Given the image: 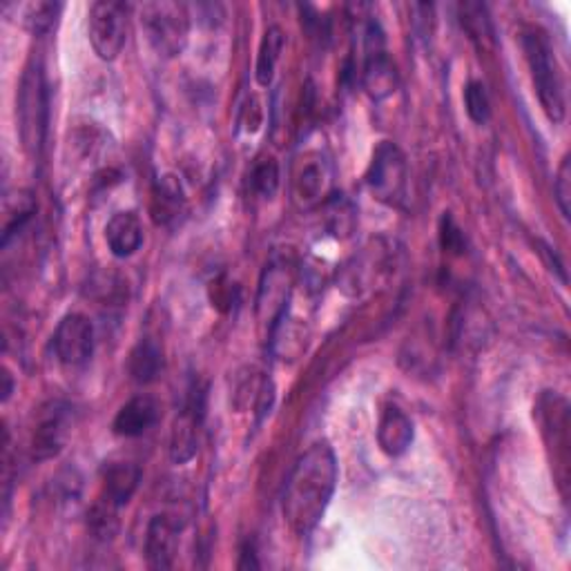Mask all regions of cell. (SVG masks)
<instances>
[{
  "label": "cell",
  "instance_id": "cell-24",
  "mask_svg": "<svg viewBox=\"0 0 571 571\" xmlns=\"http://www.w3.org/2000/svg\"><path fill=\"white\" fill-rule=\"evenodd\" d=\"M465 107L475 126H484L492 116V101H488L486 88L480 80H469L465 90Z\"/></svg>",
  "mask_w": 571,
  "mask_h": 571
},
{
  "label": "cell",
  "instance_id": "cell-9",
  "mask_svg": "<svg viewBox=\"0 0 571 571\" xmlns=\"http://www.w3.org/2000/svg\"><path fill=\"white\" fill-rule=\"evenodd\" d=\"M72 429V406L65 402H50L36 422L31 435V456L50 460L63 452Z\"/></svg>",
  "mask_w": 571,
  "mask_h": 571
},
{
  "label": "cell",
  "instance_id": "cell-18",
  "mask_svg": "<svg viewBox=\"0 0 571 571\" xmlns=\"http://www.w3.org/2000/svg\"><path fill=\"white\" fill-rule=\"evenodd\" d=\"M128 371L137 384H150L163 373V351L152 338L141 340L132 348L128 359Z\"/></svg>",
  "mask_w": 571,
  "mask_h": 571
},
{
  "label": "cell",
  "instance_id": "cell-6",
  "mask_svg": "<svg viewBox=\"0 0 571 571\" xmlns=\"http://www.w3.org/2000/svg\"><path fill=\"white\" fill-rule=\"evenodd\" d=\"M538 420L543 437L551 452L554 475L560 488V496L567 503L569 488V404L558 393H545L538 402Z\"/></svg>",
  "mask_w": 571,
  "mask_h": 571
},
{
  "label": "cell",
  "instance_id": "cell-8",
  "mask_svg": "<svg viewBox=\"0 0 571 571\" xmlns=\"http://www.w3.org/2000/svg\"><path fill=\"white\" fill-rule=\"evenodd\" d=\"M128 12L120 3L101 0L90 10V43L101 61H114L126 48Z\"/></svg>",
  "mask_w": 571,
  "mask_h": 571
},
{
  "label": "cell",
  "instance_id": "cell-2",
  "mask_svg": "<svg viewBox=\"0 0 571 571\" xmlns=\"http://www.w3.org/2000/svg\"><path fill=\"white\" fill-rule=\"evenodd\" d=\"M522 50L532 74V84L538 94L541 107L551 124H560L567 112L564 99V80L556 61V52L549 38L541 29H529L522 34Z\"/></svg>",
  "mask_w": 571,
  "mask_h": 571
},
{
  "label": "cell",
  "instance_id": "cell-12",
  "mask_svg": "<svg viewBox=\"0 0 571 571\" xmlns=\"http://www.w3.org/2000/svg\"><path fill=\"white\" fill-rule=\"evenodd\" d=\"M201 409H203L201 395L194 391L188 397L181 414L177 416L173 433H170V458L175 465H186L196 456L199 424H201V416H203Z\"/></svg>",
  "mask_w": 571,
  "mask_h": 571
},
{
  "label": "cell",
  "instance_id": "cell-7",
  "mask_svg": "<svg viewBox=\"0 0 571 571\" xmlns=\"http://www.w3.org/2000/svg\"><path fill=\"white\" fill-rule=\"evenodd\" d=\"M406 183H409V173H406L402 150L391 141H382L373 152L369 170H366V186L386 206H402L406 199Z\"/></svg>",
  "mask_w": 571,
  "mask_h": 571
},
{
  "label": "cell",
  "instance_id": "cell-17",
  "mask_svg": "<svg viewBox=\"0 0 571 571\" xmlns=\"http://www.w3.org/2000/svg\"><path fill=\"white\" fill-rule=\"evenodd\" d=\"M378 442L382 452L391 458H399L409 452V446L414 442V424L409 418H406L404 411L397 409V406H386L382 411L378 424Z\"/></svg>",
  "mask_w": 571,
  "mask_h": 571
},
{
  "label": "cell",
  "instance_id": "cell-16",
  "mask_svg": "<svg viewBox=\"0 0 571 571\" xmlns=\"http://www.w3.org/2000/svg\"><path fill=\"white\" fill-rule=\"evenodd\" d=\"M139 482H141V469L135 462H126V460L110 462L103 469L101 498L116 505L118 509L126 507L137 494Z\"/></svg>",
  "mask_w": 571,
  "mask_h": 571
},
{
  "label": "cell",
  "instance_id": "cell-22",
  "mask_svg": "<svg viewBox=\"0 0 571 571\" xmlns=\"http://www.w3.org/2000/svg\"><path fill=\"white\" fill-rule=\"evenodd\" d=\"M90 534L99 541H112L118 532V507L99 498L88 513Z\"/></svg>",
  "mask_w": 571,
  "mask_h": 571
},
{
  "label": "cell",
  "instance_id": "cell-15",
  "mask_svg": "<svg viewBox=\"0 0 571 571\" xmlns=\"http://www.w3.org/2000/svg\"><path fill=\"white\" fill-rule=\"evenodd\" d=\"M105 241L114 257L128 259L143 243V224L137 213H116L105 226Z\"/></svg>",
  "mask_w": 571,
  "mask_h": 571
},
{
  "label": "cell",
  "instance_id": "cell-23",
  "mask_svg": "<svg viewBox=\"0 0 571 571\" xmlns=\"http://www.w3.org/2000/svg\"><path fill=\"white\" fill-rule=\"evenodd\" d=\"M61 10H63L61 3H31L25 8L23 21L31 34L40 36V34L52 31V27L59 21Z\"/></svg>",
  "mask_w": 571,
  "mask_h": 571
},
{
  "label": "cell",
  "instance_id": "cell-1",
  "mask_svg": "<svg viewBox=\"0 0 571 571\" xmlns=\"http://www.w3.org/2000/svg\"><path fill=\"white\" fill-rule=\"evenodd\" d=\"M338 458L329 442H317L295 462L286 480L281 511L295 534L308 536L323 518L335 486H338Z\"/></svg>",
  "mask_w": 571,
  "mask_h": 571
},
{
  "label": "cell",
  "instance_id": "cell-25",
  "mask_svg": "<svg viewBox=\"0 0 571 571\" xmlns=\"http://www.w3.org/2000/svg\"><path fill=\"white\" fill-rule=\"evenodd\" d=\"M251 188L264 199L275 196L279 188V166L275 163V158H259L255 163V168L251 173Z\"/></svg>",
  "mask_w": 571,
  "mask_h": 571
},
{
  "label": "cell",
  "instance_id": "cell-5",
  "mask_svg": "<svg viewBox=\"0 0 571 571\" xmlns=\"http://www.w3.org/2000/svg\"><path fill=\"white\" fill-rule=\"evenodd\" d=\"M361 86L373 101L389 99L399 84L397 67L384 48V34L376 21H369L361 29Z\"/></svg>",
  "mask_w": 571,
  "mask_h": 571
},
{
  "label": "cell",
  "instance_id": "cell-4",
  "mask_svg": "<svg viewBox=\"0 0 571 571\" xmlns=\"http://www.w3.org/2000/svg\"><path fill=\"white\" fill-rule=\"evenodd\" d=\"M139 18L148 43L158 56L175 59L186 50L190 34V14L186 5L156 0L141 8Z\"/></svg>",
  "mask_w": 571,
  "mask_h": 571
},
{
  "label": "cell",
  "instance_id": "cell-20",
  "mask_svg": "<svg viewBox=\"0 0 571 571\" xmlns=\"http://www.w3.org/2000/svg\"><path fill=\"white\" fill-rule=\"evenodd\" d=\"M283 31L279 27H268L264 38H262V46H259V54H257V67H255V76H257V84L262 88H268L275 78V69L277 63L281 59L283 52Z\"/></svg>",
  "mask_w": 571,
  "mask_h": 571
},
{
  "label": "cell",
  "instance_id": "cell-11",
  "mask_svg": "<svg viewBox=\"0 0 571 571\" xmlns=\"http://www.w3.org/2000/svg\"><path fill=\"white\" fill-rule=\"evenodd\" d=\"M179 532V522L168 513H158L150 520L145 532V560L152 569H170L175 564Z\"/></svg>",
  "mask_w": 571,
  "mask_h": 571
},
{
  "label": "cell",
  "instance_id": "cell-3",
  "mask_svg": "<svg viewBox=\"0 0 571 571\" xmlns=\"http://www.w3.org/2000/svg\"><path fill=\"white\" fill-rule=\"evenodd\" d=\"M18 130L25 150L38 156L46 145L50 126V86L40 61H31L21 78L18 90Z\"/></svg>",
  "mask_w": 571,
  "mask_h": 571
},
{
  "label": "cell",
  "instance_id": "cell-10",
  "mask_svg": "<svg viewBox=\"0 0 571 571\" xmlns=\"http://www.w3.org/2000/svg\"><path fill=\"white\" fill-rule=\"evenodd\" d=\"M52 344L61 364L84 366L94 353V326L86 315L69 313L59 321Z\"/></svg>",
  "mask_w": 571,
  "mask_h": 571
},
{
  "label": "cell",
  "instance_id": "cell-28",
  "mask_svg": "<svg viewBox=\"0 0 571 571\" xmlns=\"http://www.w3.org/2000/svg\"><path fill=\"white\" fill-rule=\"evenodd\" d=\"M3 380H5V391H3V399H10V395H12V376H10V371H5V373H3Z\"/></svg>",
  "mask_w": 571,
  "mask_h": 571
},
{
  "label": "cell",
  "instance_id": "cell-27",
  "mask_svg": "<svg viewBox=\"0 0 571 571\" xmlns=\"http://www.w3.org/2000/svg\"><path fill=\"white\" fill-rule=\"evenodd\" d=\"M442 249L448 253H462L465 237L452 217L442 219Z\"/></svg>",
  "mask_w": 571,
  "mask_h": 571
},
{
  "label": "cell",
  "instance_id": "cell-13",
  "mask_svg": "<svg viewBox=\"0 0 571 571\" xmlns=\"http://www.w3.org/2000/svg\"><path fill=\"white\" fill-rule=\"evenodd\" d=\"M331 186V175L319 154L306 156L293 177V199L300 208H313L326 196Z\"/></svg>",
  "mask_w": 571,
  "mask_h": 571
},
{
  "label": "cell",
  "instance_id": "cell-26",
  "mask_svg": "<svg viewBox=\"0 0 571 571\" xmlns=\"http://www.w3.org/2000/svg\"><path fill=\"white\" fill-rule=\"evenodd\" d=\"M556 201H558V208L562 213L564 219H569V201H571V168H569V156L562 158L560 163V170H558V179H556Z\"/></svg>",
  "mask_w": 571,
  "mask_h": 571
},
{
  "label": "cell",
  "instance_id": "cell-14",
  "mask_svg": "<svg viewBox=\"0 0 571 571\" xmlns=\"http://www.w3.org/2000/svg\"><path fill=\"white\" fill-rule=\"evenodd\" d=\"M161 418V406L152 395H137L120 406L112 431L120 437H139L148 433Z\"/></svg>",
  "mask_w": 571,
  "mask_h": 571
},
{
  "label": "cell",
  "instance_id": "cell-21",
  "mask_svg": "<svg viewBox=\"0 0 571 571\" xmlns=\"http://www.w3.org/2000/svg\"><path fill=\"white\" fill-rule=\"evenodd\" d=\"M460 25L478 48H484L486 43H492L494 40L492 21H488L484 5H478V3L460 5Z\"/></svg>",
  "mask_w": 571,
  "mask_h": 571
},
{
  "label": "cell",
  "instance_id": "cell-19",
  "mask_svg": "<svg viewBox=\"0 0 571 571\" xmlns=\"http://www.w3.org/2000/svg\"><path fill=\"white\" fill-rule=\"evenodd\" d=\"M186 206V196L181 190L179 179L175 177H163L158 179L154 194H152V215L158 224H170L179 217V213Z\"/></svg>",
  "mask_w": 571,
  "mask_h": 571
}]
</instances>
